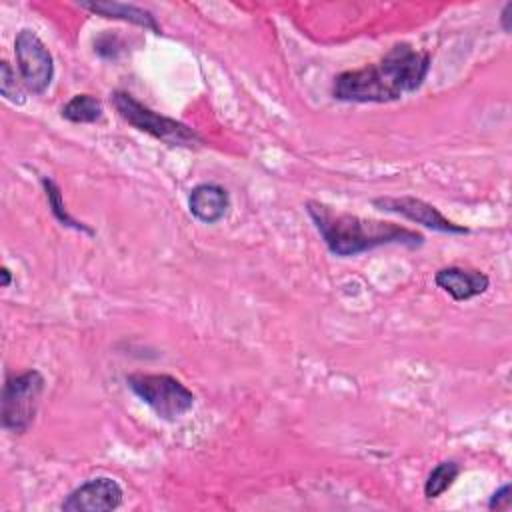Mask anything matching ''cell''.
<instances>
[{
  "label": "cell",
  "instance_id": "18",
  "mask_svg": "<svg viewBox=\"0 0 512 512\" xmlns=\"http://www.w3.org/2000/svg\"><path fill=\"white\" fill-rule=\"evenodd\" d=\"M510 20H512V2H506L502 12H500V26H502V30L506 34H510V30H512V22Z\"/></svg>",
  "mask_w": 512,
  "mask_h": 512
},
{
  "label": "cell",
  "instance_id": "15",
  "mask_svg": "<svg viewBox=\"0 0 512 512\" xmlns=\"http://www.w3.org/2000/svg\"><path fill=\"white\" fill-rule=\"evenodd\" d=\"M24 90L26 88L16 80V72L12 70V66L6 60H2L0 62V94L4 96V100L20 106L26 102Z\"/></svg>",
  "mask_w": 512,
  "mask_h": 512
},
{
  "label": "cell",
  "instance_id": "12",
  "mask_svg": "<svg viewBox=\"0 0 512 512\" xmlns=\"http://www.w3.org/2000/svg\"><path fill=\"white\" fill-rule=\"evenodd\" d=\"M40 184L44 188V194H46V200H48V206H50V212L52 216L66 228H72L76 232H82V234H88V236H96V230L92 226H88L86 222H80L76 220L74 216H70V212L66 210V204H64V196H62V190L60 186L48 178V176H42L40 178Z\"/></svg>",
  "mask_w": 512,
  "mask_h": 512
},
{
  "label": "cell",
  "instance_id": "4",
  "mask_svg": "<svg viewBox=\"0 0 512 512\" xmlns=\"http://www.w3.org/2000/svg\"><path fill=\"white\" fill-rule=\"evenodd\" d=\"M126 386L146 404L150 410L166 422H176L188 414L194 406L192 390L170 374H130Z\"/></svg>",
  "mask_w": 512,
  "mask_h": 512
},
{
  "label": "cell",
  "instance_id": "1",
  "mask_svg": "<svg viewBox=\"0 0 512 512\" xmlns=\"http://www.w3.org/2000/svg\"><path fill=\"white\" fill-rule=\"evenodd\" d=\"M430 70V54L402 42L394 44L378 62L340 72L332 82V96L342 102H394L416 92Z\"/></svg>",
  "mask_w": 512,
  "mask_h": 512
},
{
  "label": "cell",
  "instance_id": "14",
  "mask_svg": "<svg viewBox=\"0 0 512 512\" xmlns=\"http://www.w3.org/2000/svg\"><path fill=\"white\" fill-rule=\"evenodd\" d=\"M458 474H460V466L454 460H444L436 464L424 482V496L428 500L442 496L454 484Z\"/></svg>",
  "mask_w": 512,
  "mask_h": 512
},
{
  "label": "cell",
  "instance_id": "7",
  "mask_svg": "<svg viewBox=\"0 0 512 512\" xmlns=\"http://www.w3.org/2000/svg\"><path fill=\"white\" fill-rule=\"evenodd\" d=\"M372 206L382 212L398 214V216H402L414 224H420L424 228H430L434 232H442V234H468L470 232L466 226L448 220L436 206H432L420 198H414V196H382V198H374Z\"/></svg>",
  "mask_w": 512,
  "mask_h": 512
},
{
  "label": "cell",
  "instance_id": "2",
  "mask_svg": "<svg viewBox=\"0 0 512 512\" xmlns=\"http://www.w3.org/2000/svg\"><path fill=\"white\" fill-rule=\"evenodd\" d=\"M306 212L320 232L326 248L342 258L358 256L378 246L402 244L406 248H418L424 244V236L416 230L396 222L334 212L330 206L318 200H308Z\"/></svg>",
  "mask_w": 512,
  "mask_h": 512
},
{
  "label": "cell",
  "instance_id": "5",
  "mask_svg": "<svg viewBox=\"0 0 512 512\" xmlns=\"http://www.w3.org/2000/svg\"><path fill=\"white\" fill-rule=\"evenodd\" d=\"M44 376L30 368L20 374H8L2 386V428L12 434H26L38 414L44 394Z\"/></svg>",
  "mask_w": 512,
  "mask_h": 512
},
{
  "label": "cell",
  "instance_id": "9",
  "mask_svg": "<svg viewBox=\"0 0 512 512\" xmlns=\"http://www.w3.org/2000/svg\"><path fill=\"white\" fill-rule=\"evenodd\" d=\"M434 282L456 302H466L484 294L490 286V278L482 270L462 268V266H446L434 274Z\"/></svg>",
  "mask_w": 512,
  "mask_h": 512
},
{
  "label": "cell",
  "instance_id": "8",
  "mask_svg": "<svg viewBox=\"0 0 512 512\" xmlns=\"http://www.w3.org/2000/svg\"><path fill=\"white\" fill-rule=\"evenodd\" d=\"M122 486L110 476H96L76 486L60 504L64 512H108L122 504Z\"/></svg>",
  "mask_w": 512,
  "mask_h": 512
},
{
  "label": "cell",
  "instance_id": "19",
  "mask_svg": "<svg viewBox=\"0 0 512 512\" xmlns=\"http://www.w3.org/2000/svg\"><path fill=\"white\" fill-rule=\"evenodd\" d=\"M10 284H12V272H10V268L2 266V268H0V286H2V288H8Z\"/></svg>",
  "mask_w": 512,
  "mask_h": 512
},
{
  "label": "cell",
  "instance_id": "13",
  "mask_svg": "<svg viewBox=\"0 0 512 512\" xmlns=\"http://www.w3.org/2000/svg\"><path fill=\"white\" fill-rule=\"evenodd\" d=\"M62 118L72 124H92L102 120L104 108L102 102L92 94H76L72 96L60 110Z\"/></svg>",
  "mask_w": 512,
  "mask_h": 512
},
{
  "label": "cell",
  "instance_id": "17",
  "mask_svg": "<svg viewBox=\"0 0 512 512\" xmlns=\"http://www.w3.org/2000/svg\"><path fill=\"white\" fill-rule=\"evenodd\" d=\"M510 492H512V486L506 482V484H502L492 496H490V500H488V508L490 510H500V508H508V504H510Z\"/></svg>",
  "mask_w": 512,
  "mask_h": 512
},
{
  "label": "cell",
  "instance_id": "10",
  "mask_svg": "<svg viewBox=\"0 0 512 512\" xmlns=\"http://www.w3.org/2000/svg\"><path fill=\"white\" fill-rule=\"evenodd\" d=\"M188 210L196 220L204 224H216L224 220L230 210V194L220 184L202 182L190 190Z\"/></svg>",
  "mask_w": 512,
  "mask_h": 512
},
{
  "label": "cell",
  "instance_id": "6",
  "mask_svg": "<svg viewBox=\"0 0 512 512\" xmlns=\"http://www.w3.org/2000/svg\"><path fill=\"white\" fill-rule=\"evenodd\" d=\"M20 82L30 94H44L54 78V60L34 30H20L14 40Z\"/></svg>",
  "mask_w": 512,
  "mask_h": 512
},
{
  "label": "cell",
  "instance_id": "3",
  "mask_svg": "<svg viewBox=\"0 0 512 512\" xmlns=\"http://www.w3.org/2000/svg\"><path fill=\"white\" fill-rule=\"evenodd\" d=\"M112 104L122 120H126L130 126H134L140 132L150 134L152 138L168 144V146H180V148H198L202 146V136L190 128L188 124L164 116L160 112H154L152 108L138 102L132 94L124 90L112 92Z\"/></svg>",
  "mask_w": 512,
  "mask_h": 512
},
{
  "label": "cell",
  "instance_id": "16",
  "mask_svg": "<svg viewBox=\"0 0 512 512\" xmlns=\"http://www.w3.org/2000/svg\"><path fill=\"white\" fill-rule=\"evenodd\" d=\"M118 50H120L118 38L114 34H110V32H106L98 40H94V52L98 56H102V58H116Z\"/></svg>",
  "mask_w": 512,
  "mask_h": 512
},
{
  "label": "cell",
  "instance_id": "11",
  "mask_svg": "<svg viewBox=\"0 0 512 512\" xmlns=\"http://www.w3.org/2000/svg\"><path fill=\"white\" fill-rule=\"evenodd\" d=\"M80 6L96 16H102L108 20H122L128 24H136L144 30H150L154 34H160V24L156 22V16L146 8H140L134 4H124V2H110V0L82 2Z\"/></svg>",
  "mask_w": 512,
  "mask_h": 512
}]
</instances>
